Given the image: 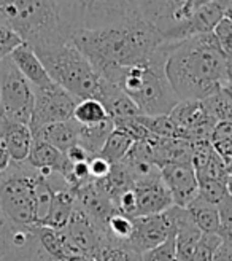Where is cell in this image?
<instances>
[{"mask_svg":"<svg viewBox=\"0 0 232 261\" xmlns=\"http://www.w3.org/2000/svg\"><path fill=\"white\" fill-rule=\"evenodd\" d=\"M72 43L100 76L145 64L167 42L141 16L138 2H83V29Z\"/></svg>","mask_w":232,"mask_h":261,"instance_id":"obj_1","label":"cell"},{"mask_svg":"<svg viewBox=\"0 0 232 261\" xmlns=\"http://www.w3.org/2000/svg\"><path fill=\"white\" fill-rule=\"evenodd\" d=\"M165 73L180 100H205L223 89L227 59L212 32L167 42Z\"/></svg>","mask_w":232,"mask_h":261,"instance_id":"obj_2","label":"cell"},{"mask_svg":"<svg viewBox=\"0 0 232 261\" xmlns=\"http://www.w3.org/2000/svg\"><path fill=\"white\" fill-rule=\"evenodd\" d=\"M0 21L32 49L72 42L83 29V2H0Z\"/></svg>","mask_w":232,"mask_h":261,"instance_id":"obj_3","label":"cell"},{"mask_svg":"<svg viewBox=\"0 0 232 261\" xmlns=\"http://www.w3.org/2000/svg\"><path fill=\"white\" fill-rule=\"evenodd\" d=\"M167 43H164L145 64L129 69H114L105 82L118 86L129 96L140 115L161 116L170 115L180 99L165 73Z\"/></svg>","mask_w":232,"mask_h":261,"instance_id":"obj_4","label":"cell"},{"mask_svg":"<svg viewBox=\"0 0 232 261\" xmlns=\"http://www.w3.org/2000/svg\"><path fill=\"white\" fill-rule=\"evenodd\" d=\"M138 7L165 42L209 34L224 18L221 2H138Z\"/></svg>","mask_w":232,"mask_h":261,"instance_id":"obj_5","label":"cell"},{"mask_svg":"<svg viewBox=\"0 0 232 261\" xmlns=\"http://www.w3.org/2000/svg\"><path fill=\"white\" fill-rule=\"evenodd\" d=\"M34 53L59 88L78 100L99 99L102 78L72 42L37 48Z\"/></svg>","mask_w":232,"mask_h":261,"instance_id":"obj_6","label":"cell"},{"mask_svg":"<svg viewBox=\"0 0 232 261\" xmlns=\"http://www.w3.org/2000/svg\"><path fill=\"white\" fill-rule=\"evenodd\" d=\"M38 171L27 161L10 163L0 174V208L8 221L35 226V181Z\"/></svg>","mask_w":232,"mask_h":261,"instance_id":"obj_7","label":"cell"},{"mask_svg":"<svg viewBox=\"0 0 232 261\" xmlns=\"http://www.w3.org/2000/svg\"><path fill=\"white\" fill-rule=\"evenodd\" d=\"M0 102L7 121L29 126L34 112V88L10 56L0 61Z\"/></svg>","mask_w":232,"mask_h":261,"instance_id":"obj_8","label":"cell"},{"mask_svg":"<svg viewBox=\"0 0 232 261\" xmlns=\"http://www.w3.org/2000/svg\"><path fill=\"white\" fill-rule=\"evenodd\" d=\"M80 100L57 85L48 89H34V112L31 130L46 124L73 120V112Z\"/></svg>","mask_w":232,"mask_h":261,"instance_id":"obj_9","label":"cell"},{"mask_svg":"<svg viewBox=\"0 0 232 261\" xmlns=\"http://www.w3.org/2000/svg\"><path fill=\"white\" fill-rule=\"evenodd\" d=\"M132 238L127 245L143 255L145 252L161 245L170 234L175 232L173 207L158 215L132 218Z\"/></svg>","mask_w":232,"mask_h":261,"instance_id":"obj_10","label":"cell"},{"mask_svg":"<svg viewBox=\"0 0 232 261\" xmlns=\"http://www.w3.org/2000/svg\"><path fill=\"white\" fill-rule=\"evenodd\" d=\"M161 178L170 191L173 205L186 208L199 196V181L191 163H169L159 167Z\"/></svg>","mask_w":232,"mask_h":261,"instance_id":"obj_11","label":"cell"},{"mask_svg":"<svg viewBox=\"0 0 232 261\" xmlns=\"http://www.w3.org/2000/svg\"><path fill=\"white\" fill-rule=\"evenodd\" d=\"M132 190L135 193V202H137L135 217L158 215L173 207L172 194L164 185L161 174L147 180L135 181L132 185Z\"/></svg>","mask_w":232,"mask_h":261,"instance_id":"obj_12","label":"cell"},{"mask_svg":"<svg viewBox=\"0 0 232 261\" xmlns=\"http://www.w3.org/2000/svg\"><path fill=\"white\" fill-rule=\"evenodd\" d=\"M61 231L73 252H83L89 255H94L102 236H104V232L89 220V217L80 207H75L69 223Z\"/></svg>","mask_w":232,"mask_h":261,"instance_id":"obj_13","label":"cell"},{"mask_svg":"<svg viewBox=\"0 0 232 261\" xmlns=\"http://www.w3.org/2000/svg\"><path fill=\"white\" fill-rule=\"evenodd\" d=\"M10 58L34 89H48L56 86V83L51 80V76L43 67L42 61L38 59V56L34 53V49L29 45H19L16 49H13Z\"/></svg>","mask_w":232,"mask_h":261,"instance_id":"obj_14","label":"cell"},{"mask_svg":"<svg viewBox=\"0 0 232 261\" xmlns=\"http://www.w3.org/2000/svg\"><path fill=\"white\" fill-rule=\"evenodd\" d=\"M175 217V245H177V261H191L196 245L202 232L196 226L188 208L173 205Z\"/></svg>","mask_w":232,"mask_h":261,"instance_id":"obj_15","label":"cell"},{"mask_svg":"<svg viewBox=\"0 0 232 261\" xmlns=\"http://www.w3.org/2000/svg\"><path fill=\"white\" fill-rule=\"evenodd\" d=\"M97 100L102 102V106L105 107L110 120L114 124L135 118V116L140 115L137 106L129 99V96H126L116 85L108 83L105 80H102L100 83V94Z\"/></svg>","mask_w":232,"mask_h":261,"instance_id":"obj_16","label":"cell"},{"mask_svg":"<svg viewBox=\"0 0 232 261\" xmlns=\"http://www.w3.org/2000/svg\"><path fill=\"white\" fill-rule=\"evenodd\" d=\"M78 133L80 124L75 120L62 121V123H53L46 124L43 127H38L32 130V139L43 140L54 147L61 153L66 154L72 147L78 145Z\"/></svg>","mask_w":232,"mask_h":261,"instance_id":"obj_17","label":"cell"},{"mask_svg":"<svg viewBox=\"0 0 232 261\" xmlns=\"http://www.w3.org/2000/svg\"><path fill=\"white\" fill-rule=\"evenodd\" d=\"M32 130L29 126L11 123L5 120L4 127V145L8 151V156L13 163L27 161V156L32 147Z\"/></svg>","mask_w":232,"mask_h":261,"instance_id":"obj_18","label":"cell"},{"mask_svg":"<svg viewBox=\"0 0 232 261\" xmlns=\"http://www.w3.org/2000/svg\"><path fill=\"white\" fill-rule=\"evenodd\" d=\"M27 163L37 169V171H42V169H49L59 175H62L67 171V167L70 166V161L66 158V154L56 150L54 147H51L49 143L43 140H32V147L27 156Z\"/></svg>","mask_w":232,"mask_h":261,"instance_id":"obj_19","label":"cell"},{"mask_svg":"<svg viewBox=\"0 0 232 261\" xmlns=\"http://www.w3.org/2000/svg\"><path fill=\"white\" fill-rule=\"evenodd\" d=\"M53 202H51L49 214L46 220L43 221V228H51L61 231L66 228L69 220L76 207V196L69 187H61V188H53Z\"/></svg>","mask_w":232,"mask_h":261,"instance_id":"obj_20","label":"cell"},{"mask_svg":"<svg viewBox=\"0 0 232 261\" xmlns=\"http://www.w3.org/2000/svg\"><path fill=\"white\" fill-rule=\"evenodd\" d=\"M186 208L202 234H218L220 232L221 221H220V211H218V205H213L207 201H204L202 198L197 196V198Z\"/></svg>","mask_w":232,"mask_h":261,"instance_id":"obj_21","label":"cell"},{"mask_svg":"<svg viewBox=\"0 0 232 261\" xmlns=\"http://www.w3.org/2000/svg\"><path fill=\"white\" fill-rule=\"evenodd\" d=\"M113 129H114V123L111 120L93 126H80L78 145H81L91 156H97L102 151V148H104L105 142L113 133Z\"/></svg>","mask_w":232,"mask_h":261,"instance_id":"obj_22","label":"cell"},{"mask_svg":"<svg viewBox=\"0 0 232 261\" xmlns=\"http://www.w3.org/2000/svg\"><path fill=\"white\" fill-rule=\"evenodd\" d=\"M37 238L40 242L42 249L46 252V255L54 261H66L70 255L76 253L70 249L66 238H64L62 231H56L51 228L35 226Z\"/></svg>","mask_w":232,"mask_h":261,"instance_id":"obj_23","label":"cell"},{"mask_svg":"<svg viewBox=\"0 0 232 261\" xmlns=\"http://www.w3.org/2000/svg\"><path fill=\"white\" fill-rule=\"evenodd\" d=\"M93 256L96 261H143L141 253L131 249L127 244L110 241L105 234L102 236Z\"/></svg>","mask_w":232,"mask_h":261,"instance_id":"obj_24","label":"cell"},{"mask_svg":"<svg viewBox=\"0 0 232 261\" xmlns=\"http://www.w3.org/2000/svg\"><path fill=\"white\" fill-rule=\"evenodd\" d=\"M134 143H135V140L127 133H124L123 129L114 127L108 140L105 142L104 148H102V151L99 153V156L107 160L110 164H118L126 158L127 153L131 151Z\"/></svg>","mask_w":232,"mask_h":261,"instance_id":"obj_25","label":"cell"},{"mask_svg":"<svg viewBox=\"0 0 232 261\" xmlns=\"http://www.w3.org/2000/svg\"><path fill=\"white\" fill-rule=\"evenodd\" d=\"M73 120L80 126H93L110 120V116L97 99H83L76 103L73 112Z\"/></svg>","mask_w":232,"mask_h":261,"instance_id":"obj_26","label":"cell"},{"mask_svg":"<svg viewBox=\"0 0 232 261\" xmlns=\"http://www.w3.org/2000/svg\"><path fill=\"white\" fill-rule=\"evenodd\" d=\"M34 194H35V226H42L49 214L54 190L49 185L48 178L42 177L40 172H38V177L35 181Z\"/></svg>","mask_w":232,"mask_h":261,"instance_id":"obj_27","label":"cell"},{"mask_svg":"<svg viewBox=\"0 0 232 261\" xmlns=\"http://www.w3.org/2000/svg\"><path fill=\"white\" fill-rule=\"evenodd\" d=\"M132 218H129L120 212H114L105 223L104 234L113 242L127 244L132 238Z\"/></svg>","mask_w":232,"mask_h":261,"instance_id":"obj_28","label":"cell"},{"mask_svg":"<svg viewBox=\"0 0 232 261\" xmlns=\"http://www.w3.org/2000/svg\"><path fill=\"white\" fill-rule=\"evenodd\" d=\"M205 110H207L209 116L215 123L227 121L232 123V102L221 93H218L209 99L202 100Z\"/></svg>","mask_w":232,"mask_h":261,"instance_id":"obj_29","label":"cell"},{"mask_svg":"<svg viewBox=\"0 0 232 261\" xmlns=\"http://www.w3.org/2000/svg\"><path fill=\"white\" fill-rule=\"evenodd\" d=\"M223 238L220 234H202L191 261H213L216 250L223 245Z\"/></svg>","mask_w":232,"mask_h":261,"instance_id":"obj_30","label":"cell"},{"mask_svg":"<svg viewBox=\"0 0 232 261\" xmlns=\"http://www.w3.org/2000/svg\"><path fill=\"white\" fill-rule=\"evenodd\" d=\"M227 194H229L227 181H220V180L199 181V198L213 205H220Z\"/></svg>","mask_w":232,"mask_h":261,"instance_id":"obj_31","label":"cell"},{"mask_svg":"<svg viewBox=\"0 0 232 261\" xmlns=\"http://www.w3.org/2000/svg\"><path fill=\"white\" fill-rule=\"evenodd\" d=\"M143 261H177V245H175V232L170 234L161 245L145 252Z\"/></svg>","mask_w":232,"mask_h":261,"instance_id":"obj_32","label":"cell"},{"mask_svg":"<svg viewBox=\"0 0 232 261\" xmlns=\"http://www.w3.org/2000/svg\"><path fill=\"white\" fill-rule=\"evenodd\" d=\"M227 61H232V21L223 18L212 31Z\"/></svg>","mask_w":232,"mask_h":261,"instance_id":"obj_33","label":"cell"},{"mask_svg":"<svg viewBox=\"0 0 232 261\" xmlns=\"http://www.w3.org/2000/svg\"><path fill=\"white\" fill-rule=\"evenodd\" d=\"M24 42L19 38L16 32H13L5 22L0 21V49L4 51L5 56H10L13 49H16Z\"/></svg>","mask_w":232,"mask_h":261,"instance_id":"obj_34","label":"cell"},{"mask_svg":"<svg viewBox=\"0 0 232 261\" xmlns=\"http://www.w3.org/2000/svg\"><path fill=\"white\" fill-rule=\"evenodd\" d=\"M88 166H89V174H91L93 181H100L107 178L111 171V164L99 154L91 156V160L88 161Z\"/></svg>","mask_w":232,"mask_h":261,"instance_id":"obj_35","label":"cell"},{"mask_svg":"<svg viewBox=\"0 0 232 261\" xmlns=\"http://www.w3.org/2000/svg\"><path fill=\"white\" fill-rule=\"evenodd\" d=\"M213 142H232V123H216L212 133V143Z\"/></svg>","mask_w":232,"mask_h":261,"instance_id":"obj_36","label":"cell"},{"mask_svg":"<svg viewBox=\"0 0 232 261\" xmlns=\"http://www.w3.org/2000/svg\"><path fill=\"white\" fill-rule=\"evenodd\" d=\"M66 158L72 164H80V163H88L89 160H91V154H89L81 145H75L66 153Z\"/></svg>","mask_w":232,"mask_h":261,"instance_id":"obj_37","label":"cell"},{"mask_svg":"<svg viewBox=\"0 0 232 261\" xmlns=\"http://www.w3.org/2000/svg\"><path fill=\"white\" fill-rule=\"evenodd\" d=\"M213 261H232V249L223 242V245L216 250Z\"/></svg>","mask_w":232,"mask_h":261,"instance_id":"obj_38","label":"cell"},{"mask_svg":"<svg viewBox=\"0 0 232 261\" xmlns=\"http://www.w3.org/2000/svg\"><path fill=\"white\" fill-rule=\"evenodd\" d=\"M11 160H10V156H8V151L4 145V142H0V174H2L5 169L10 166Z\"/></svg>","mask_w":232,"mask_h":261,"instance_id":"obj_39","label":"cell"},{"mask_svg":"<svg viewBox=\"0 0 232 261\" xmlns=\"http://www.w3.org/2000/svg\"><path fill=\"white\" fill-rule=\"evenodd\" d=\"M66 261H96L93 255L89 253H83V252H76L73 255H70Z\"/></svg>","mask_w":232,"mask_h":261,"instance_id":"obj_40","label":"cell"},{"mask_svg":"<svg viewBox=\"0 0 232 261\" xmlns=\"http://www.w3.org/2000/svg\"><path fill=\"white\" fill-rule=\"evenodd\" d=\"M223 4V13H224V18L232 21V2H221Z\"/></svg>","mask_w":232,"mask_h":261,"instance_id":"obj_41","label":"cell"},{"mask_svg":"<svg viewBox=\"0 0 232 261\" xmlns=\"http://www.w3.org/2000/svg\"><path fill=\"white\" fill-rule=\"evenodd\" d=\"M221 93L232 102V83L230 82H227L224 86H223V89H221Z\"/></svg>","mask_w":232,"mask_h":261,"instance_id":"obj_42","label":"cell"},{"mask_svg":"<svg viewBox=\"0 0 232 261\" xmlns=\"http://www.w3.org/2000/svg\"><path fill=\"white\" fill-rule=\"evenodd\" d=\"M4 127H5V120H0V142L4 139Z\"/></svg>","mask_w":232,"mask_h":261,"instance_id":"obj_43","label":"cell"},{"mask_svg":"<svg viewBox=\"0 0 232 261\" xmlns=\"http://www.w3.org/2000/svg\"><path fill=\"white\" fill-rule=\"evenodd\" d=\"M5 221H7V218H5V215L2 212V208H0V229H2V226L5 225Z\"/></svg>","mask_w":232,"mask_h":261,"instance_id":"obj_44","label":"cell"},{"mask_svg":"<svg viewBox=\"0 0 232 261\" xmlns=\"http://www.w3.org/2000/svg\"><path fill=\"white\" fill-rule=\"evenodd\" d=\"M0 120H5V116H4V109H2V102H0Z\"/></svg>","mask_w":232,"mask_h":261,"instance_id":"obj_45","label":"cell"},{"mask_svg":"<svg viewBox=\"0 0 232 261\" xmlns=\"http://www.w3.org/2000/svg\"><path fill=\"white\" fill-rule=\"evenodd\" d=\"M4 58H7V56L4 55V51H2V49H0V61H2Z\"/></svg>","mask_w":232,"mask_h":261,"instance_id":"obj_46","label":"cell"}]
</instances>
